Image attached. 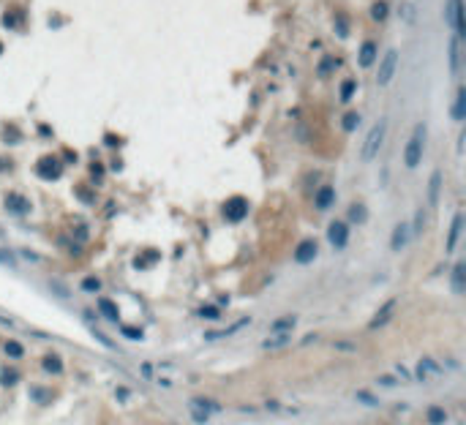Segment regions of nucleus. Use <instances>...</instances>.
<instances>
[{
  "label": "nucleus",
  "mask_w": 466,
  "mask_h": 425,
  "mask_svg": "<svg viewBox=\"0 0 466 425\" xmlns=\"http://www.w3.org/2000/svg\"><path fill=\"white\" fill-rule=\"evenodd\" d=\"M423 147H425V123H417L412 131V139L406 142V150H403V161H406L409 169L420 166L423 161Z\"/></svg>",
  "instance_id": "1"
},
{
  "label": "nucleus",
  "mask_w": 466,
  "mask_h": 425,
  "mask_svg": "<svg viewBox=\"0 0 466 425\" xmlns=\"http://www.w3.org/2000/svg\"><path fill=\"white\" fill-rule=\"evenodd\" d=\"M384 131H387V120H379L374 128L368 131V137L366 142H363V161H371V158H376V153H379V147H382V142H384Z\"/></svg>",
  "instance_id": "2"
},
{
  "label": "nucleus",
  "mask_w": 466,
  "mask_h": 425,
  "mask_svg": "<svg viewBox=\"0 0 466 425\" xmlns=\"http://www.w3.org/2000/svg\"><path fill=\"white\" fill-rule=\"evenodd\" d=\"M395 69H398V52L395 49H387L379 63V71H376V85L379 87H387L390 82H393L395 77Z\"/></svg>",
  "instance_id": "3"
},
{
  "label": "nucleus",
  "mask_w": 466,
  "mask_h": 425,
  "mask_svg": "<svg viewBox=\"0 0 466 425\" xmlns=\"http://www.w3.org/2000/svg\"><path fill=\"white\" fill-rule=\"evenodd\" d=\"M221 213H224V218L229 221V224H238V221H243L248 215V202L243 197H232V199L224 202Z\"/></svg>",
  "instance_id": "4"
},
{
  "label": "nucleus",
  "mask_w": 466,
  "mask_h": 425,
  "mask_svg": "<svg viewBox=\"0 0 466 425\" xmlns=\"http://www.w3.org/2000/svg\"><path fill=\"white\" fill-rule=\"evenodd\" d=\"M444 19H447L450 28H455V38H463L466 36V28H463V0H450Z\"/></svg>",
  "instance_id": "5"
},
{
  "label": "nucleus",
  "mask_w": 466,
  "mask_h": 425,
  "mask_svg": "<svg viewBox=\"0 0 466 425\" xmlns=\"http://www.w3.org/2000/svg\"><path fill=\"white\" fill-rule=\"evenodd\" d=\"M36 172H38L41 180H57L60 174H63V164H60V158H55V156H44V158H38Z\"/></svg>",
  "instance_id": "6"
},
{
  "label": "nucleus",
  "mask_w": 466,
  "mask_h": 425,
  "mask_svg": "<svg viewBox=\"0 0 466 425\" xmlns=\"http://www.w3.org/2000/svg\"><path fill=\"white\" fill-rule=\"evenodd\" d=\"M218 411H221V406L215 401H210V398H194L191 401V417L197 422H205L210 414H218Z\"/></svg>",
  "instance_id": "7"
},
{
  "label": "nucleus",
  "mask_w": 466,
  "mask_h": 425,
  "mask_svg": "<svg viewBox=\"0 0 466 425\" xmlns=\"http://www.w3.org/2000/svg\"><path fill=\"white\" fill-rule=\"evenodd\" d=\"M3 205H6V210H9L11 215H28L30 213V202L22 197V194H6V199H3Z\"/></svg>",
  "instance_id": "8"
},
{
  "label": "nucleus",
  "mask_w": 466,
  "mask_h": 425,
  "mask_svg": "<svg viewBox=\"0 0 466 425\" xmlns=\"http://www.w3.org/2000/svg\"><path fill=\"white\" fill-rule=\"evenodd\" d=\"M327 240L333 242L335 248H343L349 242V226L343 224V221H333V224L327 226Z\"/></svg>",
  "instance_id": "9"
},
{
  "label": "nucleus",
  "mask_w": 466,
  "mask_h": 425,
  "mask_svg": "<svg viewBox=\"0 0 466 425\" xmlns=\"http://www.w3.org/2000/svg\"><path fill=\"white\" fill-rule=\"evenodd\" d=\"M316 254H319V246H316L314 240H303L300 246L295 248V262L297 265H308V262L316 259Z\"/></svg>",
  "instance_id": "10"
},
{
  "label": "nucleus",
  "mask_w": 466,
  "mask_h": 425,
  "mask_svg": "<svg viewBox=\"0 0 466 425\" xmlns=\"http://www.w3.org/2000/svg\"><path fill=\"white\" fill-rule=\"evenodd\" d=\"M444 368H439L436 360H431V357H423L420 362H417V376L425 382V379H434V376H442Z\"/></svg>",
  "instance_id": "11"
},
{
  "label": "nucleus",
  "mask_w": 466,
  "mask_h": 425,
  "mask_svg": "<svg viewBox=\"0 0 466 425\" xmlns=\"http://www.w3.org/2000/svg\"><path fill=\"white\" fill-rule=\"evenodd\" d=\"M461 232H463V213H455V218H452V226H450V234H447V251L452 254L458 246V240H461Z\"/></svg>",
  "instance_id": "12"
},
{
  "label": "nucleus",
  "mask_w": 466,
  "mask_h": 425,
  "mask_svg": "<svg viewBox=\"0 0 466 425\" xmlns=\"http://www.w3.org/2000/svg\"><path fill=\"white\" fill-rule=\"evenodd\" d=\"M395 302L398 300H387V302H384V306L379 308V311H376V316H374V319H371V327H384V325H387V322H390V316H393L395 314Z\"/></svg>",
  "instance_id": "13"
},
{
  "label": "nucleus",
  "mask_w": 466,
  "mask_h": 425,
  "mask_svg": "<svg viewBox=\"0 0 466 425\" xmlns=\"http://www.w3.org/2000/svg\"><path fill=\"white\" fill-rule=\"evenodd\" d=\"M333 202H335V188H330V186H322L314 197V205L319 207V210H327Z\"/></svg>",
  "instance_id": "14"
},
{
  "label": "nucleus",
  "mask_w": 466,
  "mask_h": 425,
  "mask_svg": "<svg viewBox=\"0 0 466 425\" xmlns=\"http://www.w3.org/2000/svg\"><path fill=\"white\" fill-rule=\"evenodd\" d=\"M406 242H409V226H406V224H398V226L393 229V240H390V248H393V251H401Z\"/></svg>",
  "instance_id": "15"
},
{
  "label": "nucleus",
  "mask_w": 466,
  "mask_h": 425,
  "mask_svg": "<svg viewBox=\"0 0 466 425\" xmlns=\"http://www.w3.org/2000/svg\"><path fill=\"white\" fill-rule=\"evenodd\" d=\"M376 55H379L376 44L374 41H366V44L360 46V66H363V69H371V66H374V60H376Z\"/></svg>",
  "instance_id": "16"
},
{
  "label": "nucleus",
  "mask_w": 466,
  "mask_h": 425,
  "mask_svg": "<svg viewBox=\"0 0 466 425\" xmlns=\"http://www.w3.org/2000/svg\"><path fill=\"white\" fill-rule=\"evenodd\" d=\"M246 325H251V319H240V322H235V325L226 327V330H213V333H205V338H210V341H215V338H226V335L238 333V330H243Z\"/></svg>",
  "instance_id": "17"
},
{
  "label": "nucleus",
  "mask_w": 466,
  "mask_h": 425,
  "mask_svg": "<svg viewBox=\"0 0 466 425\" xmlns=\"http://www.w3.org/2000/svg\"><path fill=\"white\" fill-rule=\"evenodd\" d=\"M452 289H455L458 294L466 289V265L463 262H458V265L452 267Z\"/></svg>",
  "instance_id": "18"
},
{
  "label": "nucleus",
  "mask_w": 466,
  "mask_h": 425,
  "mask_svg": "<svg viewBox=\"0 0 466 425\" xmlns=\"http://www.w3.org/2000/svg\"><path fill=\"white\" fill-rule=\"evenodd\" d=\"M450 71L452 74L461 71V38H452L450 41Z\"/></svg>",
  "instance_id": "19"
},
{
  "label": "nucleus",
  "mask_w": 466,
  "mask_h": 425,
  "mask_svg": "<svg viewBox=\"0 0 466 425\" xmlns=\"http://www.w3.org/2000/svg\"><path fill=\"white\" fill-rule=\"evenodd\" d=\"M452 117L463 120L466 117V87H458L455 93V104H452Z\"/></svg>",
  "instance_id": "20"
},
{
  "label": "nucleus",
  "mask_w": 466,
  "mask_h": 425,
  "mask_svg": "<svg viewBox=\"0 0 466 425\" xmlns=\"http://www.w3.org/2000/svg\"><path fill=\"white\" fill-rule=\"evenodd\" d=\"M439 191H442V172H434L431 174V183H428V202L431 205L439 202Z\"/></svg>",
  "instance_id": "21"
},
{
  "label": "nucleus",
  "mask_w": 466,
  "mask_h": 425,
  "mask_svg": "<svg viewBox=\"0 0 466 425\" xmlns=\"http://www.w3.org/2000/svg\"><path fill=\"white\" fill-rule=\"evenodd\" d=\"M295 327V316H283V319H278V322H273V327H270V333L273 335H286L289 330Z\"/></svg>",
  "instance_id": "22"
},
{
  "label": "nucleus",
  "mask_w": 466,
  "mask_h": 425,
  "mask_svg": "<svg viewBox=\"0 0 466 425\" xmlns=\"http://www.w3.org/2000/svg\"><path fill=\"white\" fill-rule=\"evenodd\" d=\"M41 366H44L46 374H60V371H63V360H60L57 354H46L41 360Z\"/></svg>",
  "instance_id": "23"
},
{
  "label": "nucleus",
  "mask_w": 466,
  "mask_h": 425,
  "mask_svg": "<svg viewBox=\"0 0 466 425\" xmlns=\"http://www.w3.org/2000/svg\"><path fill=\"white\" fill-rule=\"evenodd\" d=\"M289 343H292V335H270V338L262 343V346L265 349H281V346H289Z\"/></svg>",
  "instance_id": "24"
},
{
  "label": "nucleus",
  "mask_w": 466,
  "mask_h": 425,
  "mask_svg": "<svg viewBox=\"0 0 466 425\" xmlns=\"http://www.w3.org/2000/svg\"><path fill=\"white\" fill-rule=\"evenodd\" d=\"M335 69H338V57H333V55H327V57H322V63H319V77H330Z\"/></svg>",
  "instance_id": "25"
},
{
  "label": "nucleus",
  "mask_w": 466,
  "mask_h": 425,
  "mask_svg": "<svg viewBox=\"0 0 466 425\" xmlns=\"http://www.w3.org/2000/svg\"><path fill=\"white\" fill-rule=\"evenodd\" d=\"M98 308H101V314H104L109 322H118V306H114L112 300H106V297L98 300Z\"/></svg>",
  "instance_id": "26"
},
{
  "label": "nucleus",
  "mask_w": 466,
  "mask_h": 425,
  "mask_svg": "<svg viewBox=\"0 0 466 425\" xmlns=\"http://www.w3.org/2000/svg\"><path fill=\"white\" fill-rule=\"evenodd\" d=\"M428 422L431 425H444V422H447V411H444L442 406H431L428 409Z\"/></svg>",
  "instance_id": "27"
},
{
  "label": "nucleus",
  "mask_w": 466,
  "mask_h": 425,
  "mask_svg": "<svg viewBox=\"0 0 466 425\" xmlns=\"http://www.w3.org/2000/svg\"><path fill=\"white\" fill-rule=\"evenodd\" d=\"M19 382V371L17 368H3L0 371V384L3 387H11V384H17Z\"/></svg>",
  "instance_id": "28"
},
{
  "label": "nucleus",
  "mask_w": 466,
  "mask_h": 425,
  "mask_svg": "<svg viewBox=\"0 0 466 425\" xmlns=\"http://www.w3.org/2000/svg\"><path fill=\"white\" fill-rule=\"evenodd\" d=\"M341 126H343V131H355V128L360 126V112H346Z\"/></svg>",
  "instance_id": "29"
},
{
  "label": "nucleus",
  "mask_w": 466,
  "mask_h": 425,
  "mask_svg": "<svg viewBox=\"0 0 466 425\" xmlns=\"http://www.w3.org/2000/svg\"><path fill=\"white\" fill-rule=\"evenodd\" d=\"M368 215H366V205H352L349 207V221H355V224H363Z\"/></svg>",
  "instance_id": "30"
},
{
  "label": "nucleus",
  "mask_w": 466,
  "mask_h": 425,
  "mask_svg": "<svg viewBox=\"0 0 466 425\" xmlns=\"http://www.w3.org/2000/svg\"><path fill=\"white\" fill-rule=\"evenodd\" d=\"M387 3H384V0H376L374 3V9H371V17L376 19V22H382V19H387Z\"/></svg>",
  "instance_id": "31"
},
{
  "label": "nucleus",
  "mask_w": 466,
  "mask_h": 425,
  "mask_svg": "<svg viewBox=\"0 0 466 425\" xmlns=\"http://www.w3.org/2000/svg\"><path fill=\"white\" fill-rule=\"evenodd\" d=\"M355 90H357V82L355 79H346V82L341 85V101H352Z\"/></svg>",
  "instance_id": "32"
},
{
  "label": "nucleus",
  "mask_w": 466,
  "mask_h": 425,
  "mask_svg": "<svg viewBox=\"0 0 466 425\" xmlns=\"http://www.w3.org/2000/svg\"><path fill=\"white\" fill-rule=\"evenodd\" d=\"M6 354H9V357H22L25 354V349H22V343H19V341H6Z\"/></svg>",
  "instance_id": "33"
},
{
  "label": "nucleus",
  "mask_w": 466,
  "mask_h": 425,
  "mask_svg": "<svg viewBox=\"0 0 466 425\" xmlns=\"http://www.w3.org/2000/svg\"><path fill=\"white\" fill-rule=\"evenodd\" d=\"M90 333H93V338H96V341H101V343H104L106 349H112V352H114V349H118V346H114V341L109 338V335H104V333H101V330L90 327Z\"/></svg>",
  "instance_id": "34"
},
{
  "label": "nucleus",
  "mask_w": 466,
  "mask_h": 425,
  "mask_svg": "<svg viewBox=\"0 0 466 425\" xmlns=\"http://www.w3.org/2000/svg\"><path fill=\"white\" fill-rule=\"evenodd\" d=\"M82 289H85V292H98V289H101V281L90 275V278H85V281H82Z\"/></svg>",
  "instance_id": "35"
},
{
  "label": "nucleus",
  "mask_w": 466,
  "mask_h": 425,
  "mask_svg": "<svg viewBox=\"0 0 466 425\" xmlns=\"http://www.w3.org/2000/svg\"><path fill=\"white\" fill-rule=\"evenodd\" d=\"M0 265H9V267H14V265H17L14 254H11V251H6V248H0Z\"/></svg>",
  "instance_id": "36"
},
{
  "label": "nucleus",
  "mask_w": 466,
  "mask_h": 425,
  "mask_svg": "<svg viewBox=\"0 0 466 425\" xmlns=\"http://www.w3.org/2000/svg\"><path fill=\"white\" fill-rule=\"evenodd\" d=\"M333 349H338V352H357V346H355V343H349V341H335Z\"/></svg>",
  "instance_id": "37"
},
{
  "label": "nucleus",
  "mask_w": 466,
  "mask_h": 425,
  "mask_svg": "<svg viewBox=\"0 0 466 425\" xmlns=\"http://www.w3.org/2000/svg\"><path fill=\"white\" fill-rule=\"evenodd\" d=\"M30 395L36 398V401H49V393H44V387H33Z\"/></svg>",
  "instance_id": "38"
},
{
  "label": "nucleus",
  "mask_w": 466,
  "mask_h": 425,
  "mask_svg": "<svg viewBox=\"0 0 466 425\" xmlns=\"http://www.w3.org/2000/svg\"><path fill=\"white\" fill-rule=\"evenodd\" d=\"M3 139H6V142H19V131H17V128H6V131H3Z\"/></svg>",
  "instance_id": "39"
},
{
  "label": "nucleus",
  "mask_w": 466,
  "mask_h": 425,
  "mask_svg": "<svg viewBox=\"0 0 466 425\" xmlns=\"http://www.w3.org/2000/svg\"><path fill=\"white\" fill-rule=\"evenodd\" d=\"M90 174H93V180H96V183H98V180L104 177V169H101L98 164H93V166H90Z\"/></svg>",
  "instance_id": "40"
},
{
  "label": "nucleus",
  "mask_w": 466,
  "mask_h": 425,
  "mask_svg": "<svg viewBox=\"0 0 466 425\" xmlns=\"http://www.w3.org/2000/svg\"><path fill=\"white\" fill-rule=\"evenodd\" d=\"M199 314H202V316H207V319H215V316H218V308H210V306H207V308H202Z\"/></svg>",
  "instance_id": "41"
},
{
  "label": "nucleus",
  "mask_w": 466,
  "mask_h": 425,
  "mask_svg": "<svg viewBox=\"0 0 466 425\" xmlns=\"http://www.w3.org/2000/svg\"><path fill=\"white\" fill-rule=\"evenodd\" d=\"M423 215H425L423 210H420V213H417V221H415V234H420V232H423V221H425V218H423Z\"/></svg>",
  "instance_id": "42"
},
{
  "label": "nucleus",
  "mask_w": 466,
  "mask_h": 425,
  "mask_svg": "<svg viewBox=\"0 0 466 425\" xmlns=\"http://www.w3.org/2000/svg\"><path fill=\"white\" fill-rule=\"evenodd\" d=\"M123 333L128 338H142V330H131V327H123Z\"/></svg>",
  "instance_id": "43"
},
{
  "label": "nucleus",
  "mask_w": 466,
  "mask_h": 425,
  "mask_svg": "<svg viewBox=\"0 0 466 425\" xmlns=\"http://www.w3.org/2000/svg\"><path fill=\"white\" fill-rule=\"evenodd\" d=\"M22 256H25V259H30V262H38V254L28 251V248H22Z\"/></svg>",
  "instance_id": "44"
},
{
  "label": "nucleus",
  "mask_w": 466,
  "mask_h": 425,
  "mask_svg": "<svg viewBox=\"0 0 466 425\" xmlns=\"http://www.w3.org/2000/svg\"><path fill=\"white\" fill-rule=\"evenodd\" d=\"M3 22H6V28H11V25L17 22V17H14V14H6V17H3Z\"/></svg>",
  "instance_id": "45"
},
{
  "label": "nucleus",
  "mask_w": 466,
  "mask_h": 425,
  "mask_svg": "<svg viewBox=\"0 0 466 425\" xmlns=\"http://www.w3.org/2000/svg\"><path fill=\"white\" fill-rule=\"evenodd\" d=\"M142 374H145V376H153V366H150V362H145V366H142Z\"/></svg>",
  "instance_id": "46"
}]
</instances>
